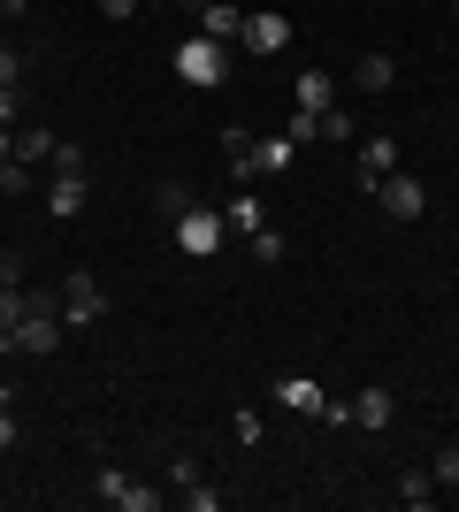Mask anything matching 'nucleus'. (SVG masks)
I'll return each mask as SVG.
<instances>
[{
  "label": "nucleus",
  "mask_w": 459,
  "mask_h": 512,
  "mask_svg": "<svg viewBox=\"0 0 459 512\" xmlns=\"http://www.w3.org/2000/svg\"><path fill=\"white\" fill-rule=\"evenodd\" d=\"M222 237H230L222 207H184V214H176V253H184V260H215Z\"/></svg>",
  "instance_id": "nucleus-2"
},
{
  "label": "nucleus",
  "mask_w": 459,
  "mask_h": 512,
  "mask_svg": "<svg viewBox=\"0 0 459 512\" xmlns=\"http://www.w3.org/2000/svg\"><path fill=\"white\" fill-rule=\"evenodd\" d=\"M8 153H16V130H0V161H8Z\"/></svg>",
  "instance_id": "nucleus-30"
},
{
  "label": "nucleus",
  "mask_w": 459,
  "mask_h": 512,
  "mask_svg": "<svg viewBox=\"0 0 459 512\" xmlns=\"http://www.w3.org/2000/svg\"><path fill=\"white\" fill-rule=\"evenodd\" d=\"M291 100H299V115H322V107H337V77H329V69H299Z\"/></svg>",
  "instance_id": "nucleus-9"
},
{
  "label": "nucleus",
  "mask_w": 459,
  "mask_h": 512,
  "mask_svg": "<svg viewBox=\"0 0 459 512\" xmlns=\"http://www.w3.org/2000/svg\"><path fill=\"white\" fill-rule=\"evenodd\" d=\"M100 314H108L100 276H92V268H69V276H62V321H69V329H92Z\"/></svg>",
  "instance_id": "nucleus-3"
},
{
  "label": "nucleus",
  "mask_w": 459,
  "mask_h": 512,
  "mask_svg": "<svg viewBox=\"0 0 459 512\" xmlns=\"http://www.w3.org/2000/svg\"><path fill=\"white\" fill-rule=\"evenodd\" d=\"M54 176H85V153H77V146H54Z\"/></svg>",
  "instance_id": "nucleus-25"
},
{
  "label": "nucleus",
  "mask_w": 459,
  "mask_h": 512,
  "mask_svg": "<svg viewBox=\"0 0 459 512\" xmlns=\"http://www.w3.org/2000/svg\"><path fill=\"white\" fill-rule=\"evenodd\" d=\"M391 77H398L391 54H360V62H352V85L360 92H391Z\"/></svg>",
  "instance_id": "nucleus-14"
},
{
  "label": "nucleus",
  "mask_w": 459,
  "mask_h": 512,
  "mask_svg": "<svg viewBox=\"0 0 459 512\" xmlns=\"http://www.w3.org/2000/svg\"><path fill=\"white\" fill-rule=\"evenodd\" d=\"M452 54H459V31H452Z\"/></svg>",
  "instance_id": "nucleus-31"
},
{
  "label": "nucleus",
  "mask_w": 459,
  "mask_h": 512,
  "mask_svg": "<svg viewBox=\"0 0 459 512\" xmlns=\"http://www.w3.org/2000/svg\"><path fill=\"white\" fill-rule=\"evenodd\" d=\"M46 214H54V222H77V214H85V176H54V184H46Z\"/></svg>",
  "instance_id": "nucleus-12"
},
{
  "label": "nucleus",
  "mask_w": 459,
  "mask_h": 512,
  "mask_svg": "<svg viewBox=\"0 0 459 512\" xmlns=\"http://www.w3.org/2000/svg\"><path fill=\"white\" fill-rule=\"evenodd\" d=\"M429 474H437L444 490H459V444H444V451H437V467H429Z\"/></svg>",
  "instance_id": "nucleus-22"
},
{
  "label": "nucleus",
  "mask_w": 459,
  "mask_h": 512,
  "mask_svg": "<svg viewBox=\"0 0 459 512\" xmlns=\"http://www.w3.org/2000/svg\"><path fill=\"white\" fill-rule=\"evenodd\" d=\"M222 222H230V230H238V237H261V230H268V207H261V199H253V192H238V199H230V207H222Z\"/></svg>",
  "instance_id": "nucleus-13"
},
{
  "label": "nucleus",
  "mask_w": 459,
  "mask_h": 512,
  "mask_svg": "<svg viewBox=\"0 0 459 512\" xmlns=\"http://www.w3.org/2000/svg\"><path fill=\"white\" fill-rule=\"evenodd\" d=\"M54 146H62L54 130H16V161H23V169H39V161H54Z\"/></svg>",
  "instance_id": "nucleus-16"
},
{
  "label": "nucleus",
  "mask_w": 459,
  "mask_h": 512,
  "mask_svg": "<svg viewBox=\"0 0 459 512\" xmlns=\"http://www.w3.org/2000/svg\"><path fill=\"white\" fill-rule=\"evenodd\" d=\"M368 199H375L383 214H391V222H421V214H429V184H414L406 169H391V176H383V184H375Z\"/></svg>",
  "instance_id": "nucleus-4"
},
{
  "label": "nucleus",
  "mask_w": 459,
  "mask_h": 512,
  "mask_svg": "<svg viewBox=\"0 0 459 512\" xmlns=\"http://www.w3.org/2000/svg\"><path fill=\"white\" fill-rule=\"evenodd\" d=\"M0 192H8V199H16V192H31V169H23L16 153H8V161H0Z\"/></svg>",
  "instance_id": "nucleus-20"
},
{
  "label": "nucleus",
  "mask_w": 459,
  "mask_h": 512,
  "mask_svg": "<svg viewBox=\"0 0 459 512\" xmlns=\"http://www.w3.org/2000/svg\"><path fill=\"white\" fill-rule=\"evenodd\" d=\"M16 115H23V92H16V85H0V130L16 123Z\"/></svg>",
  "instance_id": "nucleus-28"
},
{
  "label": "nucleus",
  "mask_w": 459,
  "mask_h": 512,
  "mask_svg": "<svg viewBox=\"0 0 459 512\" xmlns=\"http://www.w3.org/2000/svg\"><path fill=\"white\" fill-rule=\"evenodd\" d=\"M238 31H245V8H230V0H207V8H199V39L230 46Z\"/></svg>",
  "instance_id": "nucleus-10"
},
{
  "label": "nucleus",
  "mask_w": 459,
  "mask_h": 512,
  "mask_svg": "<svg viewBox=\"0 0 459 512\" xmlns=\"http://www.w3.org/2000/svg\"><path fill=\"white\" fill-rule=\"evenodd\" d=\"M238 46H253V54H284V46H291V23L276 16V8H253L245 31H238Z\"/></svg>",
  "instance_id": "nucleus-8"
},
{
  "label": "nucleus",
  "mask_w": 459,
  "mask_h": 512,
  "mask_svg": "<svg viewBox=\"0 0 459 512\" xmlns=\"http://www.w3.org/2000/svg\"><path fill=\"white\" fill-rule=\"evenodd\" d=\"M169 62H176V77H184L192 92H215L222 77H230V46H215V39H199V31H192V39L176 46Z\"/></svg>",
  "instance_id": "nucleus-1"
},
{
  "label": "nucleus",
  "mask_w": 459,
  "mask_h": 512,
  "mask_svg": "<svg viewBox=\"0 0 459 512\" xmlns=\"http://www.w3.org/2000/svg\"><path fill=\"white\" fill-rule=\"evenodd\" d=\"M314 138L345 146V138H352V115H345V107H322V115H314Z\"/></svg>",
  "instance_id": "nucleus-19"
},
{
  "label": "nucleus",
  "mask_w": 459,
  "mask_h": 512,
  "mask_svg": "<svg viewBox=\"0 0 459 512\" xmlns=\"http://www.w3.org/2000/svg\"><path fill=\"white\" fill-rule=\"evenodd\" d=\"M222 153H230V169H238V176H253V130L230 123V130H222Z\"/></svg>",
  "instance_id": "nucleus-18"
},
{
  "label": "nucleus",
  "mask_w": 459,
  "mask_h": 512,
  "mask_svg": "<svg viewBox=\"0 0 459 512\" xmlns=\"http://www.w3.org/2000/svg\"><path fill=\"white\" fill-rule=\"evenodd\" d=\"M138 8H146V0H100V16H108V23H131Z\"/></svg>",
  "instance_id": "nucleus-27"
},
{
  "label": "nucleus",
  "mask_w": 459,
  "mask_h": 512,
  "mask_svg": "<svg viewBox=\"0 0 459 512\" xmlns=\"http://www.w3.org/2000/svg\"><path fill=\"white\" fill-rule=\"evenodd\" d=\"M398 505H406V512L437 505V474H414V467H406V474H398Z\"/></svg>",
  "instance_id": "nucleus-17"
},
{
  "label": "nucleus",
  "mask_w": 459,
  "mask_h": 512,
  "mask_svg": "<svg viewBox=\"0 0 459 512\" xmlns=\"http://www.w3.org/2000/svg\"><path fill=\"white\" fill-rule=\"evenodd\" d=\"M245 253H253V260H284V237L261 230V237H245Z\"/></svg>",
  "instance_id": "nucleus-24"
},
{
  "label": "nucleus",
  "mask_w": 459,
  "mask_h": 512,
  "mask_svg": "<svg viewBox=\"0 0 459 512\" xmlns=\"http://www.w3.org/2000/svg\"><path fill=\"white\" fill-rule=\"evenodd\" d=\"M192 8H207V0H192Z\"/></svg>",
  "instance_id": "nucleus-32"
},
{
  "label": "nucleus",
  "mask_w": 459,
  "mask_h": 512,
  "mask_svg": "<svg viewBox=\"0 0 459 512\" xmlns=\"http://www.w3.org/2000/svg\"><path fill=\"white\" fill-rule=\"evenodd\" d=\"M62 329H69V321L54 314V299H39L31 314L16 321V352H54V344H62Z\"/></svg>",
  "instance_id": "nucleus-6"
},
{
  "label": "nucleus",
  "mask_w": 459,
  "mask_h": 512,
  "mask_svg": "<svg viewBox=\"0 0 459 512\" xmlns=\"http://www.w3.org/2000/svg\"><path fill=\"white\" fill-rule=\"evenodd\" d=\"M123 512H161V490H146V482H131V490H123Z\"/></svg>",
  "instance_id": "nucleus-23"
},
{
  "label": "nucleus",
  "mask_w": 459,
  "mask_h": 512,
  "mask_svg": "<svg viewBox=\"0 0 459 512\" xmlns=\"http://www.w3.org/2000/svg\"><path fill=\"white\" fill-rule=\"evenodd\" d=\"M46 291H23V276H16V260H0V352H16V321L39 306Z\"/></svg>",
  "instance_id": "nucleus-5"
},
{
  "label": "nucleus",
  "mask_w": 459,
  "mask_h": 512,
  "mask_svg": "<svg viewBox=\"0 0 459 512\" xmlns=\"http://www.w3.org/2000/svg\"><path fill=\"white\" fill-rule=\"evenodd\" d=\"M16 444V406H0V451Z\"/></svg>",
  "instance_id": "nucleus-29"
},
{
  "label": "nucleus",
  "mask_w": 459,
  "mask_h": 512,
  "mask_svg": "<svg viewBox=\"0 0 459 512\" xmlns=\"http://www.w3.org/2000/svg\"><path fill=\"white\" fill-rule=\"evenodd\" d=\"M0 23H8V16H0Z\"/></svg>",
  "instance_id": "nucleus-34"
},
{
  "label": "nucleus",
  "mask_w": 459,
  "mask_h": 512,
  "mask_svg": "<svg viewBox=\"0 0 459 512\" xmlns=\"http://www.w3.org/2000/svg\"><path fill=\"white\" fill-rule=\"evenodd\" d=\"M391 169H398V138H368V146L352 153V184H360V192H375Z\"/></svg>",
  "instance_id": "nucleus-7"
},
{
  "label": "nucleus",
  "mask_w": 459,
  "mask_h": 512,
  "mask_svg": "<svg viewBox=\"0 0 459 512\" xmlns=\"http://www.w3.org/2000/svg\"><path fill=\"white\" fill-rule=\"evenodd\" d=\"M452 16H459V0H452Z\"/></svg>",
  "instance_id": "nucleus-33"
},
{
  "label": "nucleus",
  "mask_w": 459,
  "mask_h": 512,
  "mask_svg": "<svg viewBox=\"0 0 459 512\" xmlns=\"http://www.w3.org/2000/svg\"><path fill=\"white\" fill-rule=\"evenodd\" d=\"M291 169V138H253V176H284Z\"/></svg>",
  "instance_id": "nucleus-15"
},
{
  "label": "nucleus",
  "mask_w": 459,
  "mask_h": 512,
  "mask_svg": "<svg viewBox=\"0 0 459 512\" xmlns=\"http://www.w3.org/2000/svg\"><path fill=\"white\" fill-rule=\"evenodd\" d=\"M0 85H23V54L16 46H0Z\"/></svg>",
  "instance_id": "nucleus-26"
},
{
  "label": "nucleus",
  "mask_w": 459,
  "mask_h": 512,
  "mask_svg": "<svg viewBox=\"0 0 459 512\" xmlns=\"http://www.w3.org/2000/svg\"><path fill=\"white\" fill-rule=\"evenodd\" d=\"M92 490H100V505H123V490H131V474H115V467H100V482H92Z\"/></svg>",
  "instance_id": "nucleus-21"
},
{
  "label": "nucleus",
  "mask_w": 459,
  "mask_h": 512,
  "mask_svg": "<svg viewBox=\"0 0 459 512\" xmlns=\"http://www.w3.org/2000/svg\"><path fill=\"white\" fill-rule=\"evenodd\" d=\"M391 413H398V398L383 383H368L360 398H352V428H391Z\"/></svg>",
  "instance_id": "nucleus-11"
}]
</instances>
